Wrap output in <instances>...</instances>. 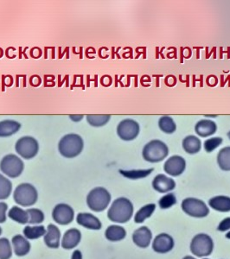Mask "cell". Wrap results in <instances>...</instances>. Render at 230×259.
<instances>
[{
	"label": "cell",
	"instance_id": "obj_1",
	"mask_svg": "<svg viewBox=\"0 0 230 259\" xmlns=\"http://www.w3.org/2000/svg\"><path fill=\"white\" fill-rule=\"evenodd\" d=\"M133 202L127 198L120 197L111 204L107 211V218L116 224H125L133 218Z\"/></svg>",
	"mask_w": 230,
	"mask_h": 259
},
{
	"label": "cell",
	"instance_id": "obj_2",
	"mask_svg": "<svg viewBox=\"0 0 230 259\" xmlns=\"http://www.w3.org/2000/svg\"><path fill=\"white\" fill-rule=\"evenodd\" d=\"M112 196L107 189L97 187L92 189L87 195L86 202L89 209L95 212H101L108 207Z\"/></svg>",
	"mask_w": 230,
	"mask_h": 259
},
{
	"label": "cell",
	"instance_id": "obj_3",
	"mask_svg": "<svg viewBox=\"0 0 230 259\" xmlns=\"http://www.w3.org/2000/svg\"><path fill=\"white\" fill-rule=\"evenodd\" d=\"M84 143L81 136L74 133L62 137L58 144V150L66 158H74L83 152Z\"/></svg>",
	"mask_w": 230,
	"mask_h": 259
},
{
	"label": "cell",
	"instance_id": "obj_4",
	"mask_svg": "<svg viewBox=\"0 0 230 259\" xmlns=\"http://www.w3.org/2000/svg\"><path fill=\"white\" fill-rule=\"evenodd\" d=\"M13 200L20 206L29 207L36 203L39 193L32 184L21 183L13 192Z\"/></svg>",
	"mask_w": 230,
	"mask_h": 259
},
{
	"label": "cell",
	"instance_id": "obj_5",
	"mask_svg": "<svg viewBox=\"0 0 230 259\" xmlns=\"http://www.w3.org/2000/svg\"><path fill=\"white\" fill-rule=\"evenodd\" d=\"M189 249L194 256L204 258L212 254L214 241L212 238L206 233H199L193 237Z\"/></svg>",
	"mask_w": 230,
	"mask_h": 259
},
{
	"label": "cell",
	"instance_id": "obj_6",
	"mask_svg": "<svg viewBox=\"0 0 230 259\" xmlns=\"http://www.w3.org/2000/svg\"><path fill=\"white\" fill-rule=\"evenodd\" d=\"M168 146L160 140H151L145 145L142 151L143 158L148 162H160L167 157Z\"/></svg>",
	"mask_w": 230,
	"mask_h": 259
},
{
	"label": "cell",
	"instance_id": "obj_7",
	"mask_svg": "<svg viewBox=\"0 0 230 259\" xmlns=\"http://www.w3.org/2000/svg\"><path fill=\"white\" fill-rule=\"evenodd\" d=\"M181 208L183 212L192 218H205L210 214V208L204 200L197 198H186L182 201Z\"/></svg>",
	"mask_w": 230,
	"mask_h": 259
},
{
	"label": "cell",
	"instance_id": "obj_8",
	"mask_svg": "<svg viewBox=\"0 0 230 259\" xmlns=\"http://www.w3.org/2000/svg\"><path fill=\"white\" fill-rule=\"evenodd\" d=\"M24 162L20 159V157L13 154H9L4 156L0 162V170L10 178L20 177V175L24 171Z\"/></svg>",
	"mask_w": 230,
	"mask_h": 259
},
{
	"label": "cell",
	"instance_id": "obj_9",
	"mask_svg": "<svg viewBox=\"0 0 230 259\" xmlns=\"http://www.w3.org/2000/svg\"><path fill=\"white\" fill-rule=\"evenodd\" d=\"M15 150L21 157L31 159L39 153V142L32 137H23L16 143Z\"/></svg>",
	"mask_w": 230,
	"mask_h": 259
},
{
	"label": "cell",
	"instance_id": "obj_10",
	"mask_svg": "<svg viewBox=\"0 0 230 259\" xmlns=\"http://www.w3.org/2000/svg\"><path fill=\"white\" fill-rule=\"evenodd\" d=\"M52 219L57 225L68 226L74 220V211L68 204L59 203L52 210Z\"/></svg>",
	"mask_w": 230,
	"mask_h": 259
},
{
	"label": "cell",
	"instance_id": "obj_11",
	"mask_svg": "<svg viewBox=\"0 0 230 259\" xmlns=\"http://www.w3.org/2000/svg\"><path fill=\"white\" fill-rule=\"evenodd\" d=\"M140 132V127L138 122L133 119L127 118L121 121L117 126V134L120 139L124 141H132L135 139Z\"/></svg>",
	"mask_w": 230,
	"mask_h": 259
},
{
	"label": "cell",
	"instance_id": "obj_12",
	"mask_svg": "<svg viewBox=\"0 0 230 259\" xmlns=\"http://www.w3.org/2000/svg\"><path fill=\"white\" fill-rule=\"evenodd\" d=\"M175 246L174 239L168 233H160L154 238L151 247L152 250L159 254L168 253L173 250Z\"/></svg>",
	"mask_w": 230,
	"mask_h": 259
},
{
	"label": "cell",
	"instance_id": "obj_13",
	"mask_svg": "<svg viewBox=\"0 0 230 259\" xmlns=\"http://www.w3.org/2000/svg\"><path fill=\"white\" fill-rule=\"evenodd\" d=\"M186 168L185 160L180 156H172L168 158L164 165V170L171 177H179Z\"/></svg>",
	"mask_w": 230,
	"mask_h": 259
},
{
	"label": "cell",
	"instance_id": "obj_14",
	"mask_svg": "<svg viewBox=\"0 0 230 259\" xmlns=\"http://www.w3.org/2000/svg\"><path fill=\"white\" fill-rule=\"evenodd\" d=\"M44 241L48 248L58 249L61 246L62 233L57 226L54 224L48 225L46 233L44 236Z\"/></svg>",
	"mask_w": 230,
	"mask_h": 259
},
{
	"label": "cell",
	"instance_id": "obj_15",
	"mask_svg": "<svg viewBox=\"0 0 230 259\" xmlns=\"http://www.w3.org/2000/svg\"><path fill=\"white\" fill-rule=\"evenodd\" d=\"M75 220L77 224L86 229L99 231L102 228V223L100 219L90 212H79Z\"/></svg>",
	"mask_w": 230,
	"mask_h": 259
},
{
	"label": "cell",
	"instance_id": "obj_16",
	"mask_svg": "<svg viewBox=\"0 0 230 259\" xmlns=\"http://www.w3.org/2000/svg\"><path fill=\"white\" fill-rule=\"evenodd\" d=\"M82 233L77 228H70L67 230L62 236L61 246L64 250H73L79 245L82 241Z\"/></svg>",
	"mask_w": 230,
	"mask_h": 259
},
{
	"label": "cell",
	"instance_id": "obj_17",
	"mask_svg": "<svg viewBox=\"0 0 230 259\" xmlns=\"http://www.w3.org/2000/svg\"><path fill=\"white\" fill-rule=\"evenodd\" d=\"M132 239L138 247L145 249L152 242V233L147 227H139L133 232Z\"/></svg>",
	"mask_w": 230,
	"mask_h": 259
},
{
	"label": "cell",
	"instance_id": "obj_18",
	"mask_svg": "<svg viewBox=\"0 0 230 259\" xmlns=\"http://www.w3.org/2000/svg\"><path fill=\"white\" fill-rule=\"evenodd\" d=\"M152 188L161 194H167L172 191L176 188V183L171 177H166L165 175H157L152 181Z\"/></svg>",
	"mask_w": 230,
	"mask_h": 259
},
{
	"label": "cell",
	"instance_id": "obj_19",
	"mask_svg": "<svg viewBox=\"0 0 230 259\" xmlns=\"http://www.w3.org/2000/svg\"><path fill=\"white\" fill-rule=\"evenodd\" d=\"M12 249L16 256H24L30 253L31 245L28 239L24 235L17 234L12 239Z\"/></svg>",
	"mask_w": 230,
	"mask_h": 259
},
{
	"label": "cell",
	"instance_id": "obj_20",
	"mask_svg": "<svg viewBox=\"0 0 230 259\" xmlns=\"http://www.w3.org/2000/svg\"><path fill=\"white\" fill-rule=\"evenodd\" d=\"M105 237L110 242L122 241L127 237V231L120 225H111L105 231Z\"/></svg>",
	"mask_w": 230,
	"mask_h": 259
},
{
	"label": "cell",
	"instance_id": "obj_21",
	"mask_svg": "<svg viewBox=\"0 0 230 259\" xmlns=\"http://www.w3.org/2000/svg\"><path fill=\"white\" fill-rule=\"evenodd\" d=\"M195 131L198 135L206 138L216 133L217 125L214 121L204 119L198 121V124H196Z\"/></svg>",
	"mask_w": 230,
	"mask_h": 259
},
{
	"label": "cell",
	"instance_id": "obj_22",
	"mask_svg": "<svg viewBox=\"0 0 230 259\" xmlns=\"http://www.w3.org/2000/svg\"><path fill=\"white\" fill-rule=\"evenodd\" d=\"M209 206L217 212H230V197L224 195L212 197L209 200Z\"/></svg>",
	"mask_w": 230,
	"mask_h": 259
},
{
	"label": "cell",
	"instance_id": "obj_23",
	"mask_svg": "<svg viewBox=\"0 0 230 259\" xmlns=\"http://www.w3.org/2000/svg\"><path fill=\"white\" fill-rule=\"evenodd\" d=\"M8 218L20 225L29 224V215L27 210H24L18 206H12L7 213Z\"/></svg>",
	"mask_w": 230,
	"mask_h": 259
},
{
	"label": "cell",
	"instance_id": "obj_24",
	"mask_svg": "<svg viewBox=\"0 0 230 259\" xmlns=\"http://www.w3.org/2000/svg\"><path fill=\"white\" fill-rule=\"evenodd\" d=\"M21 124L15 120H3L0 122V138H6L18 133Z\"/></svg>",
	"mask_w": 230,
	"mask_h": 259
},
{
	"label": "cell",
	"instance_id": "obj_25",
	"mask_svg": "<svg viewBox=\"0 0 230 259\" xmlns=\"http://www.w3.org/2000/svg\"><path fill=\"white\" fill-rule=\"evenodd\" d=\"M156 210V205L154 203L147 204L144 206H142L141 208H139L135 215H134V222L137 224H142L144 223L146 220L150 218L154 212Z\"/></svg>",
	"mask_w": 230,
	"mask_h": 259
},
{
	"label": "cell",
	"instance_id": "obj_26",
	"mask_svg": "<svg viewBox=\"0 0 230 259\" xmlns=\"http://www.w3.org/2000/svg\"><path fill=\"white\" fill-rule=\"evenodd\" d=\"M24 236L28 240H35L44 237L46 233V228L43 225L36 226H26L23 231Z\"/></svg>",
	"mask_w": 230,
	"mask_h": 259
},
{
	"label": "cell",
	"instance_id": "obj_27",
	"mask_svg": "<svg viewBox=\"0 0 230 259\" xmlns=\"http://www.w3.org/2000/svg\"><path fill=\"white\" fill-rule=\"evenodd\" d=\"M202 144L200 139L197 138L196 136H188L183 140V150L190 155L197 154L200 151Z\"/></svg>",
	"mask_w": 230,
	"mask_h": 259
},
{
	"label": "cell",
	"instance_id": "obj_28",
	"mask_svg": "<svg viewBox=\"0 0 230 259\" xmlns=\"http://www.w3.org/2000/svg\"><path fill=\"white\" fill-rule=\"evenodd\" d=\"M217 163L221 170L230 171V146L223 148L219 151Z\"/></svg>",
	"mask_w": 230,
	"mask_h": 259
},
{
	"label": "cell",
	"instance_id": "obj_29",
	"mask_svg": "<svg viewBox=\"0 0 230 259\" xmlns=\"http://www.w3.org/2000/svg\"><path fill=\"white\" fill-rule=\"evenodd\" d=\"M152 172H154V168L133 169V170H120V173L123 177L132 180L143 179V178H145L148 176H150Z\"/></svg>",
	"mask_w": 230,
	"mask_h": 259
},
{
	"label": "cell",
	"instance_id": "obj_30",
	"mask_svg": "<svg viewBox=\"0 0 230 259\" xmlns=\"http://www.w3.org/2000/svg\"><path fill=\"white\" fill-rule=\"evenodd\" d=\"M12 183L7 177L0 174V200H6L11 196Z\"/></svg>",
	"mask_w": 230,
	"mask_h": 259
},
{
	"label": "cell",
	"instance_id": "obj_31",
	"mask_svg": "<svg viewBox=\"0 0 230 259\" xmlns=\"http://www.w3.org/2000/svg\"><path fill=\"white\" fill-rule=\"evenodd\" d=\"M159 126L163 133H166V134H171V133H175L177 130V125L175 124L174 120L169 116H164L162 118H160Z\"/></svg>",
	"mask_w": 230,
	"mask_h": 259
},
{
	"label": "cell",
	"instance_id": "obj_32",
	"mask_svg": "<svg viewBox=\"0 0 230 259\" xmlns=\"http://www.w3.org/2000/svg\"><path fill=\"white\" fill-rule=\"evenodd\" d=\"M12 253V242L6 238H0V259H11Z\"/></svg>",
	"mask_w": 230,
	"mask_h": 259
},
{
	"label": "cell",
	"instance_id": "obj_33",
	"mask_svg": "<svg viewBox=\"0 0 230 259\" xmlns=\"http://www.w3.org/2000/svg\"><path fill=\"white\" fill-rule=\"evenodd\" d=\"M29 215V224L36 226L41 225L45 221V215L42 210L39 208H29L27 209Z\"/></svg>",
	"mask_w": 230,
	"mask_h": 259
},
{
	"label": "cell",
	"instance_id": "obj_34",
	"mask_svg": "<svg viewBox=\"0 0 230 259\" xmlns=\"http://www.w3.org/2000/svg\"><path fill=\"white\" fill-rule=\"evenodd\" d=\"M87 121L94 127L103 126L110 120V115H87Z\"/></svg>",
	"mask_w": 230,
	"mask_h": 259
},
{
	"label": "cell",
	"instance_id": "obj_35",
	"mask_svg": "<svg viewBox=\"0 0 230 259\" xmlns=\"http://www.w3.org/2000/svg\"><path fill=\"white\" fill-rule=\"evenodd\" d=\"M177 204V197L172 193H167L159 200V206L161 209H169Z\"/></svg>",
	"mask_w": 230,
	"mask_h": 259
},
{
	"label": "cell",
	"instance_id": "obj_36",
	"mask_svg": "<svg viewBox=\"0 0 230 259\" xmlns=\"http://www.w3.org/2000/svg\"><path fill=\"white\" fill-rule=\"evenodd\" d=\"M222 139L221 138H212V139H208L204 142V149L207 152H212L216 148L219 147L222 144Z\"/></svg>",
	"mask_w": 230,
	"mask_h": 259
},
{
	"label": "cell",
	"instance_id": "obj_37",
	"mask_svg": "<svg viewBox=\"0 0 230 259\" xmlns=\"http://www.w3.org/2000/svg\"><path fill=\"white\" fill-rule=\"evenodd\" d=\"M7 213H8V205L4 202L0 201V224H3L7 220Z\"/></svg>",
	"mask_w": 230,
	"mask_h": 259
},
{
	"label": "cell",
	"instance_id": "obj_38",
	"mask_svg": "<svg viewBox=\"0 0 230 259\" xmlns=\"http://www.w3.org/2000/svg\"><path fill=\"white\" fill-rule=\"evenodd\" d=\"M217 230L221 233H224V232H228L230 231V217L223 219L222 221L219 223Z\"/></svg>",
	"mask_w": 230,
	"mask_h": 259
},
{
	"label": "cell",
	"instance_id": "obj_39",
	"mask_svg": "<svg viewBox=\"0 0 230 259\" xmlns=\"http://www.w3.org/2000/svg\"><path fill=\"white\" fill-rule=\"evenodd\" d=\"M71 259H83V253L80 250H74V252L72 253Z\"/></svg>",
	"mask_w": 230,
	"mask_h": 259
},
{
	"label": "cell",
	"instance_id": "obj_40",
	"mask_svg": "<svg viewBox=\"0 0 230 259\" xmlns=\"http://www.w3.org/2000/svg\"><path fill=\"white\" fill-rule=\"evenodd\" d=\"M83 117H84L83 115H70L69 116V118L74 122H79V121H81V119H83Z\"/></svg>",
	"mask_w": 230,
	"mask_h": 259
},
{
	"label": "cell",
	"instance_id": "obj_41",
	"mask_svg": "<svg viewBox=\"0 0 230 259\" xmlns=\"http://www.w3.org/2000/svg\"><path fill=\"white\" fill-rule=\"evenodd\" d=\"M183 259H197L196 257H194V256H185L184 257H183Z\"/></svg>",
	"mask_w": 230,
	"mask_h": 259
},
{
	"label": "cell",
	"instance_id": "obj_42",
	"mask_svg": "<svg viewBox=\"0 0 230 259\" xmlns=\"http://www.w3.org/2000/svg\"><path fill=\"white\" fill-rule=\"evenodd\" d=\"M226 238L227 239H230V231H228L227 233H226Z\"/></svg>",
	"mask_w": 230,
	"mask_h": 259
},
{
	"label": "cell",
	"instance_id": "obj_43",
	"mask_svg": "<svg viewBox=\"0 0 230 259\" xmlns=\"http://www.w3.org/2000/svg\"><path fill=\"white\" fill-rule=\"evenodd\" d=\"M2 233H3V230H2V228L0 227V236L2 235Z\"/></svg>",
	"mask_w": 230,
	"mask_h": 259
},
{
	"label": "cell",
	"instance_id": "obj_44",
	"mask_svg": "<svg viewBox=\"0 0 230 259\" xmlns=\"http://www.w3.org/2000/svg\"><path fill=\"white\" fill-rule=\"evenodd\" d=\"M227 137H228V139H230V132L229 133H227Z\"/></svg>",
	"mask_w": 230,
	"mask_h": 259
},
{
	"label": "cell",
	"instance_id": "obj_45",
	"mask_svg": "<svg viewBox=\"0 0 230 259\" xmlns=\"http://www.w3.org/2000/svg\"><path fill=\"white\" fill-rule=\"evenodd\" d=\"M203 259H209V258H207V257H204V258Z\"/></svg>",
	"mask_w": 230,
	"mask_h": 259
}]
</instances>
